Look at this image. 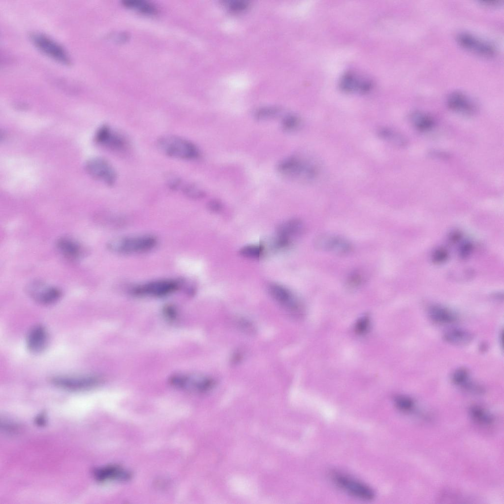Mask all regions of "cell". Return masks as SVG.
Segmentation results:
<instances>
[{"label": "cell", "instance_id": "obj_1", "mask_svg": "<svg viewBox=\"0 0 504 504\" xmlns=\"http://www.w3.org/2000/svg\"><path fill=\"white\" fill-rule=\"evenodd\" d=\"M157 146L164 155L177 159L193 160L200 156L197 147L192 142L175 135H164L158 140Z\"/></svg>", "mask_w": 504, "mask_h": 504}, {"label": "cell", "instance_id": "obj_2", "mask_svg": "<svg viewBox=\"0 0 504 504\" xmlns=\"http://www.w3.org/2000/svg\"><path fill=\"white\" fill-rule=\"evenodd\" d=\"M157 240L152 236L118 237L110 240L107 244L108 249L119 254L143 253L153 249Z\"/></svg>", "mask_w": 504, "mask_h": 504}, {"label": "cell", "instance_id": "obj_3", "mask_svg": "<svg viewBox=\"0 0 504 504\" xmlns=\"http://www.w3.org/2000/svg\"><path fill=\"white\" fill-rule=\"evenodd\" d=\"M277 169L284 177L305 182L315 179L319 172L318 167L314 163L294 157L281 160Z\"/></svg>", "mask_w": 504, "mask_h": 504}, {"label": "cell", "instance_id": "obj_4", "mask_svg": "<svg viewBox=\"0 0 504 504\" xmlns=\"http://www.w3.org/2000/svg\"><path fill=\"white\" fill-rule=\"evenodd\" d=\"M334 483L349 495L359 499L372 500L375 497L374 491L367 484L338 471L330 474Z\"/></svg>", "mask_w": 504, "mask_h": 504}, {"label": "cell", "instance_id": "obj_5", "mask_svg": "<svg viewBox=\"0 0 504 504\" xmlns=\"http://www.w3.org/2000/svg\"><path fill=\"white\" fill-rule=\"evenodd\" d=\"M169 380L176 387L196 392L209 391L216 384L215 380L212 378L198 375L175 374L170 377Z\"/></svg>", "mask_w": 504, "mask_h": 504}, {"label": "cell", "instance_id": "obj_6", "mask_svg": "<svg viewBox=\"0 0 504 504\" xmlns=\"http://www.w3.org/2000/svg\"><path fill=\"white\" fill-rule=\"evenodd\" d=\"M26 289L28 295L42 305L54 304L62 296V292L59 288L39 280L31 281L27 284Z\"/></svg>", "mask_w": 504, "mask_h": 504}, {"label": "cell", "instance_id": "obj_7", "mask_svg": "<svg viewBox=\"0 0 504 504\" xmlns=\"http://www.w3.org/2000/svg\"><path fill=\"white\" fill-rule=\"evenodd\" d=\"M30 38L34 45L45 55L61 63L65 64L70 63V59L65 50L51 38L39 33L31 34Z\"/></svg>", "mask_w": 504, "mask_h": 504}, {"label": "cell", "instance_id": "obj_8", "mask_svg": "<svg viewBox=\"0 0 504 504\" xmlns=\"http://www.w3.org/2000/svg\"><path fill=\"white\" fill-rule=\"evenodd\" d=\"M314 245L317 250L331 252L338 255L349 254L352 250L351 244L346 239L330 234H321L317 236Z\"/></svg>", "mask_w": 504, "mask_h": 504}, {"label": "cell", "instance_id": "obj_9", "mask_svg": "<svg viewBox=\"0 0 504 504\" xmlns=\"http://www.w3.org/2000/svg\"><path fill=\"white\" fill-rule=\"evenodd\" d=\"M101 379L98 377L89 376H59L52 378V382L56 386L68 390L82 391L90 389L100 383Z\"/></svg>", "mask_w": 504, "mask_h": 504}, {"label": "cell", "instance_id": "obj_10", "mask_svg": "<svg viewBox=\"0 0 504 504\" xmlns=\"http://www.w3.org/2000/svg\"><path fill=\"white\" fill-rule=\"evenodd\" d=\"M87 173L94 178L111 186L117 179L114 168L106 159L96 158L89 160L85 165Z\"/></svg>", "mask_w": 504, "mask_h": 504}, {"label": "cell", "instance_id": "obj_11", "mask_svg": "<svg viewBox=\"0 0 504 504\" xmlns=\"http://www.w3.org/2000/svg\"><path fill=\"white\" fill-rule=\"evenodd\" d=\"M95 140L101 145L116 152H125L128 147L126 137L107 126H102L98 129Z\"/></svg>", "mask_w": 504, "mask_h": 504}, {"label": "cell", "instance_id": "obj_12", "mask_svg": "<svg viewBox=\"0 0 504 504\" xmlns=\"http://www.w3.org/2000/svg\"><path fill=\"white\" fill-rule=\"evenodd\" d=\"M179 286L180 283L177 281L160 280L135 287L132 292L134 294L139 295L163 296L176 291Z\"/></svg>", "mask_w": 504, "mask_h": 504}, {"label": "cell", "instance_id": "obj_13", "mask_svg": "<svg viewBox=\"0 0 504 504\" xmlns=\"http://www.w3.org/2000/svg\"><path fill=\"white\" fill-rule=\"evenodd\" d=\"M457 41L463 47L482 56H492L495 52L491 44L469 33H459L457 35Z\"/></svg>", "mask_w": 504, "mask_h": 504}, {"label": "cell", "instance_id": "obj_14", "mask_svg": "<svg viewBox=\"0 0 504 504\" xmlns=\"http://www.w3.org/2000/svg\"><path fill=\"white\" fill-rule=\"evenodd\" d=\"M268 290L271 297L284 308L290 312L297 310L298 303L287 288L278 284H271Z\"/></svg>", "mask_w": 504, "mask_h": 504}, {"label": "cell", "instance_id": "obj_15", "mask_svg": "<svg viewBox=\"0 0 504 504\" xmlns=\"http://www.w3.org/2000/svg\"><path fill=\"white\" fill-rule=\"evenodd\" d=\"M447 104L452 110L463 114H472L475 110L473 103L460 92H454L450 94L447 98Z\"/></svg>", "mask_w": 504, "mask_h": 504}, {"label": "cell", "instance_id": "obj_16", "mask_svg": "<svg viewBox=\"0 0 504 504\" xmlns=\"http://www.w3.org/2000/svg\"><path fill=\"white\" fill-rule=\"evenodd\" d=\"M48 335L46 329L41 325H36L29 331L27 338L28 349L32 352L39 353L46 347Z\"/></svg>", "mask_w": 504, "mask_h": 504}, {"label": "cell", "instance_id": "obj_17", "mask_svg": "<svg viewBox=\"0 0 504 504\" xmlns=\"http://www.w3.org/2000/svg\"><path fill=\"white\" fill-rule=\"evenodd\" d=\"M56 247L64 257L71 260L79 259L84 252L82 245L69 237H63L59 239L56 242Z\"/></svg>", "mask_w": 504, "mask_h": 504}, {"label": "cell", "instance_id": "obj_18", "mask_svg": "<svg viewBox=\"0 0 504 504\" xmlns=\"http://www.w3.org/2000/svg\"><path fill=\"white\" fill-rule=\"evenodd\" d=\"M95 478L100 481L113 480H125L129 477V474L123 469L116 466H107L96 469L94 472Z\"/></svg>", "mask_w": 504, "mask_h": 504}, {"label": "cell", "instance_id": "obj_19", "mask_svg": "<svg viewBox=\"0 0 504 504\" xmlns=\"http://www.w3.org/2000/svg\"><path fill=\"white\" fill-rule=\"evenodd\" d=\"M304 230L303 222L297 219H291L281 224L278 228V236L288 239L302 234Z\"/></svg>", "mask_w": 504, "mask_h": 504}, {"label": "cell", "instance_id": "obj_20", "mask_svg": "<svg viewBox=\"0 0 504 504\" xmlns=\"http://www.w3.org/2000/svg\"><path fill=\"white\" fill-rule=\"evenodd\" d=\"M444 339L448 343L456 345L469 344L472 339L471 333L461 329L453 328L445 332Z\"/></svg>", "mask_w": 504, "mask_h": 504}, {"label": "cell", "instance_id": "obj_21", "mask_svg": "<svg viewBox=\"0 0 504 504\" xmlns=\"http://www.w3.org/2000/svg\"><path fill=\"white\" fill-rule=\"evenodd\" d=\"M431 319L439 323H450L456 320V315L448 309L440 306H433L429 310Z\"/></svg>", "mask_w": 504, "mask_h": 504}, {"label": "cell", "instance_id": "obj_22", "mask_svg": "<svg viewBox=\"0 0 504 504\" xmlns=\"http://www.w3.org/2000/svg\"><path fill=\"white\" fill-rule=\"evenodd\" d=\"M341 87L346 91H351L359 88L362 91H366L369 89L370 85L366 81H360L352 74H347L344 76L341 81Z\"/></svg>", "mask_w": 504, "mask_h": 504}, {"label": "cell", "instance_id": "obj_23", "mask_svg": "<svg viewBox=\"0 0 504 504\" xmlns=\"http://www.w3.org/2000/svg\"><path fill=\"white\" fill-rule=\"evenodd\" d=\"M411 120L415 127L421 131L431 129L434 125V121L432 117L420 112L413 113L411 116Z\"/></svg>", "mask_w": 504, "mask_h": 504}, {"label": "cell", "instance_id": "obj_24", "mask_svg": "<svg viewBox=\"0 0 504 504\" xmlns=\"http://www.w3.org/2000/svg\"><path fill=\"white\" fill-rule=\"evenodd\" d=\"M126 7L136 9L140 12L149 15L156 14L157 8L151 3L141 0H126L123 1Z\"/></svg>", "mask_w": 504, "mask_h": 504}, {"label": "cell", "instance_id": "obj_25", "mask_svg": "<svg viewBox=\"0 0 504 504\" xmlns=\"http://www.w3.org/2000/svg\"><path fill=\"white\" fill-rule=\"evenodd\" d=\"M378 134L381 138L394 144L402 146L405 143L401 135L389 128L380 127L378 130Z\"/></svg>", "mask_w": 504, "mask_h": 504}, {"label": "cell", "instance_id": "obj_26", "mask_svg": "<svg viewBox=\"0 0 504 504\" xmlns=\"http://www.w3.org/2000/svg\"><path fill=\"white\" fill-rule=\"evenodd\" d=\"M470 413L475 421L481 424L488 425L493 420L490 414L478 406L472 407L470 409Z\"/></svg>", "mask_w": 504, "mask_h": 504}, {"label": "cell", "instance_id": "obj_27", "mask_svg": "<svg viewBox=\"0 0 504 504\" xmlns=\"http://www.w3.org/2000/svg\"><path fill=\"white\" fill-rule=\"evenodd\" d=\"M184 194L188 197L193 199H199L205 195V191L200 187L193 184H188L182 187Z\"/></svg>", "mask_w": 504, "mask_h": 504}, {"label": "cell", "instance_id": "obj_28", "mask_svg": "<svg viewBox=\"0 0 504 504\" xmlns=\"http://www.w3.org/2000/svg\"><path fill=\"white\" fill-rule=\"evenodd\" d=\"M301 121L298 117L295 115L289 114L285 116L281 123L283 130L287 132H291L299 128Z\"/></svg>", "mask_w": 504, "mask_h": 504}, {"label": "cell", "instance_id": "obj_29", "mask_svg": "<svg viewBox=\"0 0 504 504\" xmlns=\"http://www.w3.org/2000/svg\"><path fill=\"white\" fill-rule=\"evenodd\" d=\"M279 112V109L276 107H263L256 111L255 117L257 120H267L277 116Z\"/></svg>", "mask_w": 504, "mask_h": 504}, {"label": "cell", "instance_id": "obj_30", "mask_svg": "<svg viewBox=\"0 0 504 504\" xmlns=\"http://www.w3.org/2000/svg\"><path fill=\"white\" fill-rule=\"evenodd\" d=\"M263 250L261 246L248 245L242 248L239 251V253L245 257L256 258L261 255Z\"/></svg>", "mask_w": 504, "mask_h": 504}, {"label": "cell", "instance_id": "obj_31", "mask_svg": "<svg viewBox=\"0 0 504 504\" xmlns=\"http://www.w3.org/2000/svg\"><path fill=\"white\" fill-rule=\"evenodd\" d=\"M394 403L396 407L401 411L410 412L414 407L413 401L407 396L399 395L394 398Z\"/></svg>", "mask_w": 504, "mask_h": 504}, {"label": "cell", "instance_id": "obj_32", "mask_svg": "<svg viewBox=\"0 0 504 504\" xmlns=\"http://www.w3.org/2000/svg\"><path fill=\"white\" fill-rule=\"evenodd\" d=\"M364 282L363 275L359 270L351 272L348 276L346 284L349 287L355 288L361 285Z\"/></svg>", "mask_w": 504, "mask_h": 504}, {"label": "cell", "instance_id": "obj_33", "mask_svg": "<svg viewBox=\"0 0 504 504\" xmlns=\"http://www.w3.org/2000/svg\"><path fill=\"white\" fill-rule=\"evenodd\" d=\"M468 377V371L464 368H460L453 373L452 380L454 383L463 386L467 381Z\"/></svg>", "mask_w": 504, "mask_h": 504}, {"label": "cell", "instance_id": "obj_34", "mask_svg": "<svg viewBox=\"0 0 504 504\" xmlns=\"http://www.w3.org/2000/svg\"><path fill=\"white\" fill-rule=\"evenodd\" d=\"M370 325V319L368 316H364L356 322L355 330L357 333L363 334L366 332Z\"/></svg>", "mask_w": 504, "mask_h": 504}, {"label": "cell", "instance_id": "obj_35", "mask_svg": "<svg viewBox=\"0 0 504 504\" xmlns=\"http://www.w3.org/2000/svg\"><path fill=\"white\" fill-rule=\"evenodd\" d=\"M448 258L447 251L443 248L438 249L434 252L432 256L433 261L435 263H441L445 261Z\"/></svg>", "mask_w": 504, "mask_h": 504}, {"label": "cell", "instance_id": "obj_36", "mask_svg": "<svg viewBox=\"0 0 504 504\" xmlns=\"http://www.w3.org/2000/svg\"><path fill=\"white\" fill-rule=\"evenodd\" d=\"M166 180L167 186L172 190H176L181 186V180L176 175L170 174L167 176Z\"/></svg>", "mask_w": 504, "mask_h": 504}, {"label": "cell", "instance_id": "obj_37", "mask_svg": "<svg viewBox=\"0 0 504 504\" xmlns=\"http://www.w3.org/2000/svg\"><path fill=\"white\" fill-rule=\"evenodd\" d=\"M238 325L241 329L247 333H252L255 332V328L252 323L245 319L242 318L239 320Z\"/></svg>", "mask_w": 504, "mask_h": 504}, {"label": "cell", "instance_id": "obj_38", "mask_svg": "<svg viewBox=\"0 0 504 504\" xmlns=\"http://www.w3.org/2000/svg\"><path fill=\"white\" fill-rule=\"evenodd\" d=\"M207 206L209 211L214 213L219 212L222 209L221 203L217 199H212L209 201Z\"/></svg>", "mask_w": 504, "mask_h": 504}, {"label": "cell", "instance_id": "obj_39", "mask_svg": "<svg viewBox=\"0 0 504 504\" xmlns=\"http://www.w3.org/2000/svg\"><path fill=\"white\" fill-rule=\"evenodd\" d=\"M472 248V245L469 242L463 244L460 249V256L463 258L467 257L471 253Z\"/></svg>", "mask_w": 504, "mask_h": 504}, {"label": "cell", "instance_id": "obj_40", "mask_svg": "<svg viewBox=\"0 0 504 504\" xmlns=\"http://www.w3.org/2000/svg\"><path fill=\"white\" fill-rule=\"evenodd\" d=\"M230 7L233 10H239L246 7L247 3L245 1H234L230 3Z\"/></svg>", "mask_w": 504, "mask_h": 504}, {"label": "cell", "instance_id": "obj_41", "mask_svg": "<svg viewBox=\"0 0 504 504\" xmlns=\"http://www.w3.org/2000/svg\"><path fill=\"white\" fill-rule=\"evenodd\" d=\"M461 238V234L457 231L454 232L450 236V241L452 242H456L459 241Z\"/></svg>", "mask_w": 504, "mask_h": 504}, {"label": "cell", "instance_id": "obj_42", "mask_svg": "<svg viewBox=\"0 0 504 504\" xmlns=\"http://www.w3.org/2000/svg\"><path fill=\"white\" fill-rule=\"evenodd\" d=\"M242 355L241 353H236L233 356L232 362L234 363H237L242 360Z\"/></svg>", "mask_w": 504, "mask_h": 504}, {"label": "cell", "instance_id": "obj_43", "mask_svg": "<svg viewBox=\"0 0 504 504\" xmlns=\"http://www.w3.org/2000/svg\"><path fill=\"white\" fill-rule=\"evenodd\" d=\"M481 2H483V3H485V4H489V5H496V4H499L500 2H501V1H499V0H482V1H481Z\"/></svg>", "mask_w": 504, "mask_h": 504}]
</instances>
